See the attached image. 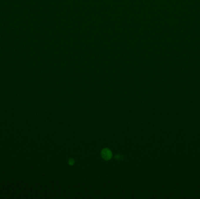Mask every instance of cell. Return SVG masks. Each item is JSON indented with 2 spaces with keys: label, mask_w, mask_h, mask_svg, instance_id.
Instances as JSON below:
<instances>
[{
  "label": "cell",
  "mask_w": 200,
  "mask_h": 199,
  "mask_svg": "<svg viewBox=\"0 0 200 199\" xmlns=\"http://www.w3.org/2000/svg\"><path fill=\"white\" fill-rule=\"evenodd\" d=\"M101 155L102 158L104 159H105L106 161H108L112 158V154L110 149H109L108 148H104L102 150V151L101 152Z\"/></svg>",
  "instance_id": "1"
},
{
  "label": "cell",
  "mask_w": 200,
  "mask_h": 199,
  "mask_svg": "<svg viewBox=\"0 0 200 199\" xmlns=\"http://www.w3.org/2000/svg\"><path fill=\"white\" fill-rule=\"evenodd\" d=\"M68 163H69V164H70V165H73L74 164V159H70V160H69V161H68Z\"/></svg>",
  "instance_id": "2"
}]
</instances>
